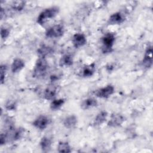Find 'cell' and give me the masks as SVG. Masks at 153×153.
Returning <instances> with one entry per match:
<instances>
[{"label":"cell","mask_w":153,"mask_h":153,"mask_svg":"<svg viewBox=\"0 0 153 153\" xmlns=\"http://www.w3.org/2000/svg\"><path fill=\"white\" fill-rule=\"evenodd\" d=\"M48 68V64L46 59L45 57H39L34 66L32 76L38 79L42 78L46 75Z\"/></svg>","instance_id":"obj_1"},{"label":"cell","mask_w":153,"mask_h":153,"mask_svg":"<svg viewBox=\"0 0 153 153\" xmlns=\"http://www.w3.org/2000/svg\"><path fill=\"white\" fill-rule=\"evenodd\" d=\"M59 12V8L53 6L42 10L36 19V22L40 25H43L47 20L55 17Z\"/></svg>","instance_id":"obj_2"},{"label":"cell","mask_w":153,"mask_h":153,"mask_svg":"<svg viewBox=\"0 0 153 153\" xmlns=\"http://www.w3.org/2000/svg\"><path fill=\"white\" fill-rule=\"evenodd\" d=\"M115 41V36L111 32L106 33L101 38L102 51L103 53H109L112 51Z\"/></svg>","instance_id":"obj_3"},{"label":"cell","mask_w":153,"mask_h":153,"mask_svg":"<svg viewBox=\"0 0 153 153\" xmlns=\"http://www.w3.org/2000/svg\"><path fill=\"white\" fill-rule=\"evenodd\" d=\"M65 32L63 25L60 24L54 25L49 27L45 32V35L48 38H59L62 37Z\"/></svg>","instance_id":"obj_4"},{"label":"cell","mask_w":153,"mask_h":153,"mask_svg":"<svg viewBox=\"0 0 153 153\" xmlns=\"http://www.w3.org/2000/svg\"><path fill=\"white\" fill-rule=\"evenodd\" d=\"M114 91V87L111 84H109L97 90L95 92V95L101 99H106L112 95Z\"/></svg>","instance_id":"obj_5"},{"label":"cell","mask_w":153,"mask_h":153,"mask_svg":"<svg viewBox=\"0 0 153 153\" xmlns=\"http://www.w3.org/2000/svg\"><path fill=\"white\" fill-rule=\"evenodd\" d=\"M125 117L119 113H113L111 115L107 125L110 127H118L121 126L125 121Z\"/></svg>","instance_id":"obj_6"},{"label":"cell","mask_w":153,"mask_h":153,"mask_svg":"<svg viewBox=\"0 0 153 153\" xmlns=\"http://www.w3.org/2000/svg\"><path fill=\"white\" fill-rule=\"evenodd\" d=\"M50 121V119L48 117L44 115H41L33 121L32 125L36 128L42 130L48 127Z\"/></svg>","instance_id":"obj_7"},{"label":"cell","mask_w":153,"mask_h":153,"mask_svg":"<svg viewBox=\"0 0 153 153\" xmlns=\"http://www.w3.org/2000/svg\"><path fill=\"white\" fill-rule=\"evenodd\" d=\"M72 43L75 48H79L87 44V38L82 33H75L72 38Z\"/></svg>","instance_id":"obj_8"},{"label":"cell","mask_w":153,"mask_h":153,"mask_svg":"<svg viewBox=\"0 0 153 153\" xmlns=\"http://www.w3.org/2000/svg\"><path fill=\"white\" fill-rule=\"evenodd\" d=\"M142 64L147 68H151L152 65V46L151 44L148 45L146 48L142 60Z\"/></svg>","instance_id":"obj_9"},{"label":"cell","mask_w":153,"mask_h":153,"mask_svg":"<svg viewBox=\"0 0 153 153\" xmlns=\"http://www.w3.org/2000/svg\"><path fill=\"white\" fill-rule=\"evenodd\" d=\"M125 16L120 11L115 12L112 14L108 20V23L111 25H120L123 23L125 20Z\"/></svg>","instance_id":"obj_10"},{"label":"cell","mask_w":153,"mask_h":153,"mask_svg":"<svg viewBox=\"0 0 153 153\" xmlns=\"http://www.w3.org/2000/svg\"><path fill=\"white\" fill-rule=\"evenodd\" d=\"M78 123V118L75 115H70L66 117L63 121L64 127L66 128L71 129L74 128Z\"/></svg>","instance_id":"obj_11"},{"label":"cell","mask_w":153,"mask_h":153,"mask_svg":"<svg viewBox=\"0 0 153 153\" xmlns=\"http://www.w3.org/2000/svg\"><path fill=\"white\" fill-rule=\"evenodd\" d=\"M96 71V65L94 63H92L89 65L84 66L81 72V76L85 78L90 77L93 75Z\"/></svg>","instance_id":"obj_12"},{"label":"cell","mask_w":153,"mask_h":153,"mask_svg":"<svg viewBox=\"0 0 153 153\" xmlns=\"http://www.w3.org/2000/svg\"><path fill=\"white\" fill-rule=\"evenodd\" d=\"M25 62L22 59L16 58L13 60L11 65V72L14 74L18 73L25 68Z\"/></svg>","instance_id":"obj_13"},{"label":"cell","mask_w":153,"mask_h":153,"mask_svg":"<svg viewBox=\"0 0 153 153\" xmlns=\"http://www.w3.org/2000/svg\"><path fill=\"white\" fill-rule=\"evenodd\" d=\"M57 94V87L53 85L47 86L44 91V97L46 100H53Z\"/></svg>","instance_id":"obj_14"},{"label":"cell","mask_w":153,"mask_h":153,"mask_svg":"<svg viewBox=\"0 0 153 153\" xmlns=\"http://www.w3.org/2000/svg\"><path fill=\"white\" fill-rule=\"evenodd\" d=\"M52 140L48 136H44L39 142V146L42 152H47L50 151L51 148Z\"/></svg>","instance_id":"obj_15"},{"label":"cell","mask_w":153,"mask_h":153,"mask_svg":"<svg viewBox=\"0 0 153 153\" xmlns=\"http://www.w3.org/2000/svg\"><path fill=\"white\" fill-rule=\"evenodd\" d=\"M97 104L98 102L94 98L88 97L82 102L81 104V108L83 110H87L97 106Z\"/></svg>","instance_id":"obj_16"},{"label":"cell","mask_w":153,"mask_h":153,"mask_svg":"<svg viewBox=\"0 0 153 153\" xmlns=\"http://www.w3.org/2000/svg\"><path fill=\"white\" fill-rule=\"evenodd\" d=\"M74 63V59L73 57L69 54H65L63 55L59 62V65L61 67H69L73 65Z\"/></svg>","instance_id":"obj_17"},{"label":"cell","mask_w":153,"mask_h":153,"mask_svg":"<svg viewBox=\"0 0 153 153\" xmlns=\"http://www.w3.org/2000/svg\"><path fill=\"white\" fill-rule=\"evenodd\" d=\"M108 115V114L105 111H102L99 112L94 118V120L93 121L94 126H99L102 124L103 123H104L107 120Z\"/></svg>","instance_id":"obj_18"},{"label":"cell","mask_w":153,"mask_h":153,"mask_svg":"<svg viewBox=\"0 0 153 153\" xmlns=\"http://www.w3.org/2000/svg\"><path fill=\"white\" fill-rule=\"evenodd\" d=\"M53 52V48L51 47L45 45H41L38 49V54L39 55V57H41L45 58V57L47 56H48Z\"/></svg>","instance_id":"obj_19"},{"label":"cell","mask_w":153,"mask_h":153,"mask_svg":"<svg viewBox=\"0 0 153 153\" xmlns=\"http://www.w3.org/2000/svg\"><path fill=\"white\" fill-rule=\"evenodd\" d=\"M57 151L60 153H69L72 151V149L68 142L60 141L57 145Z\"/></svg>","instance_id":"obj_20"},{"label":"cell","mask_w":153,"mask_h":153,"mask_svg":"<svg viewBox=\"0 0 153 153\" xmlns=\"http://www.w3.org/2000/svg\"><path fill=\"white\" fill-rule=\"evenodd\" d=\"M65 102V100L63 98L53 99L50 103V108L52 111L59 110L64 105Z\"/></svg>","instance_id":"obj_21"},{"label":"cell","mask_w":153,"mask_h":153,"mask_svg":"<svg viewBox=\"0 0 153 153\" xmlns=\"http://www.w3.org/2000/svg\"><path fill=\"white\" fill-rule=\"evenodd\" d=\"M25 5V2L24 1H14L11 4V7L14 10L21 11Z\"/></svg>","instance_id":"obj_22"},{"label":"cell","mask_w":153,"mask_h":153,"mask_svg":"<svg viewBox=\"0 0 153 153\" xmlns=\"http://www.w3.org/2000/svg\"><path fill=\"white\" fill-rule=\"evenodd\" d=\"M7 65L5 64H2L0 66V73H1V78H0V81L1 84H3L5 82V75L7 72Z\"/></svg>","instance_id":"obj_23"},{"label":"cell","mask_w":153,"mask_h":153,"mask_svg":"<svg viewBox=\"0 0 153 153\" xmlns=\"http://www.w3.org/2000/svg\"><path fill=\"white\" fill-rule=\"evenodd\" d=\"M17 104L14 100H9L5 104V108L8 111H13L16 109Z\"/></svg>","instance_id":"obj_24"},{"label":"cell","mask_w":153,"mask_h":153,"mask_svg":"<svg viewBox=\"0 0 153 153\" xmlns=\"http://www.w3.org/2000/svg\"><path fill=\"white\" fill-rule=\"evenodd\" d=\"M10 35V30L5 27H1V37L2 39H5L8 37Z\"/></svg>","instance_id":"obj_25"},{"label":"cell","mask_w":153,"mask_h":153,"mask_svg":"<svg viewBox=\"0 0 153 153\" xmlns=\"http://www.w3.org/2000/svg\"><path fill=\"white\" fill-rule=\"evenodd\" d=\"M8 141L7 134L5 133H2L1 134L0 136V145L1 146H2L5 145L7 142Z\"/></svg>","instance_id":"obj_26"}]
</instances>
